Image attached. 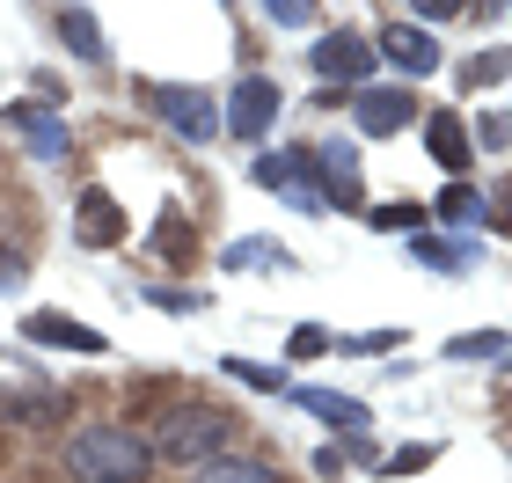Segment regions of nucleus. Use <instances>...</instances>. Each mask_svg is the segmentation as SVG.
Returning <instances> with one entry per match:
<instances>
[{
    "label": "nucleus",
    "instance_id": "a211bd4d",
    "mask_svg": "<svg viewBox=\"0 0 512 483\" xmlns=\"http://www.w3.org/2000/svg\"><path fill=\"white\" fill-rule=\"evenodd\" d=\"M439 220H483V191L476 183H447L439 191Z\"/></svg>",
    "mask_w": 512,
    "mask_h": 483
},
{
    "label": "nucleus",
    "instance_id": "9b49d317",
    "mask_svg": "<svg viewBox=\"0 0 512 483\" xmlns=\"http://www.w3.org/2000/svg\"><path fill=\"white\" fill-rule=\"evenodd\" d=\"M74 235H81L88 249L125 242V213H118V198H110V191H88V198H81V213H74Z\"/></svg>",
    "mask_w": 512,
    "mask_h": 483
},
{
    "label": "nucleus",
    "instance_id": "7c9ffc66",
    "mask_svg": "<svg viewBox=\"0 0 512 483\" xmlns=\"http://www.w3.org/2000/svg\"><path fill=\"white\" fill-rule=\"evenodd\" d=\"M483 213H491V227H505V235H512V191H498V205H483Z\"/></svg>",
    "mask_w": 512,
    "mask_h": 483
},
{
    "label": "nucleus",
    "instance_id": "20e7f679",
    "mask_svg": "<svg viewBox=\"0 0 512 483\" xmlns=\"http://www.w3.org/2000/svg\"><path fill=\"white\" fill-rule=\"evenodd\" d=\"M271 118H278V88H271L264 74H242L235 96H227V110H220V125L235 132V140H264Z\"/></svg>",
    "mask_w": 512,
    "mask_h": 483
},
{
    "label": "nucleus",
    "instance_id": "2eb2a0df",
    "mask_svg": "<svg viewBox=\"0 0 512 483\" xmlns=\"http://www.w3.org/2000/svg\"><path fill=\"white\" fill-rule=\"evenodd\" d=\"M469 257L476 249L454 235H417V264H432V271H469Z\"/></svg>",
    "mask_w": 512,
    "mask_h": 483
},
{
    "label": "nucleus",
    "instance_id": "0eeeda50",
    "mask_svg": "<svg viewBox=\"0 0 512 483\" xmlns=\"http://www.w3.org/2000/svg\"><path fill=\"white\" fill-rule=\"evenodd\" d=\"M256 183H264V191H286L300 213L322 205V183L308 176V154H264V161H256Z\"/></svg>",
    "mask_w": 512,
    "mask_h": 483
},
{
    "label": "nucleus",
    "instance_id": "6ab92c4d",
    "mask_svg": "<svg viewBox=\"0 0 512 483\" xmlns=\"http://www.w3.org/2000/svg\"><path fill=\"white\" fill-rule=\"evenodd\" d=\"M498 352H505V330H469L447 344V359H498Z\"/></svg>",
    "mask_w": 512,
    "mask_h": 483
},
{
    "label": "nucleus",
    "instance_id": "2f4dec72",
    "mask_svg": "<svg viewBox=\"0 0 512 483\" xmlns=\"http://www.w3.org/2000/svg\"><path fill=\"white\" fill-rule=\"evenodd\" d=\"M22 279V249H0V286H15Z\"/></svg>",
    "mask_w": 512,
    "mask_h": 483
},
{
    "label": "nucleus",
    "instance_id": "dca6fc26",
    "mask_svg": "<svg viewBox=\"0 0 512 483\" xmlns=\"http://www.w3.org/2000/svg\"><path fill=\"white\" fill-rule=\"evenodd\" d=\"M59 37L74 44L81 59H103V30H96V15H88V8H59Z\"/></svg>",
    "mask_w": 512,
    "mask_h": 483
},
{
    "label": "nucleus",
    "instance_id": "1a4fd4ad",
    "mask_svg": "<svg viewBox=\"0 0 512 483\" xmlns=\"http://www.w3.org/2000/svg\"><path fill=\"white\" fill-rule=\"evenodd\" d=\"M374 52H388L403 74H432L439 66V44L425 30H410V22H381V37H374Z\"/></svg>",
    "mask_w": 512,
    "mask_h": 483
},
{
    "label": "nucleus",
    "instance_id": "bb28decb",
    "mask_svg": "<svg viewBox=\"0 0 512 483\" xmlns=\"http://www.w3.org/2000/svg\"><path fill=\"white\" fill-rule=\"evenodd\" d=\"M271 22H315L308 0H271Z\"/></svg>",
    "mask_w": 512,
    "mask_h": 483
},
{
    "label": "nucleus",
    "instance_id": "4be33fe9",
    "mask_svg": "<svg viewBox=\"0 0 512 483\" xmlns=\"http://www.w3.org/2000/svg\"><path fill=\"white\" fill-rule=\"evenodd\" d=\"M220 374H235L242 388H278V374H271V366H256V359H227Z\"/></svg>",
    "mask_w": 512,
    "mask_h": 483
},
{
    "label": "nucleus",
    "instance_id": "aec40b11",
    "mask_svg": "<svg viewBox=\"0 0 512 483\" xmlns=\"http://www.w3.org/2000/svg\"><path fill=\"white\" fill-rule=\"evenodd\" d=\"M469 147H483V154H505V147H512V110H498V118H483Z\"/></svg>",
    "mask_w": 512,
    "mask_h": 483
},
{
    "label": "nucleus",
    "instance_id": "b1692460",
    "mask_svg": "<svg viewBox=\"0 0 512 483\" xmlns=\"http://www.w3.org/2000/svg\"><path fill=\"white\" fill-rule=\"evenodd\" d=\"M147 301H154V308H176V315H191V308H205L198 293H176V286H147Z\"/></svg>",
    "mask_w": 512,
    "mask_h": 483
},
{
    "label": "nucleus",
    "instance_id": "c85d7f7f",
    "mask_svg": "<svg viewBox=\"0 0 512 483\" xmlns=\"http://www.w3.org/2000/svg\"><path fill=\"white\" fill-rule=\"evenodd\" d=\"M417 15H425V22H454L461 8H454V0H417Z\"/></svg>",
    "mask_w": 512,
    "mask_h": 483
},
{
    "label": "nucleus",
    "instance_id": "f8f14e48",
    "mask_svg": "<svg viewBox=\"0 0 512 483\" xmlns=\"http://www.w3.org/2000/svg\"><path fill=\"white\" fill-rule=\"evenodd\" d=\"M8 125L22 132V147H30L37 161H59V154H66V125L52 118V110H37V103H15V110H8Z\"/></svg>",
    "mask_w": 512,
    "mask_h": 483
},
{
    "label": "nucleus",
    "instance_id": "393cba45",
    "mask_svg": "<svg viewBox=\"0 0 512 483\" xmlns=\"http://www.w3.org/2000/svg\"><path fill=\"white\" fill-rule=\"evenodd\" d=\"M264 257H286V249H278V242H235V257H227V264H264Z\"/></svg>",
    "mask_w": 512,
    "mask_h": 483
},
{
    "label": "nucleus",
    "instance_id": "6e6552de",
    "mask_svg": "<svg viewBox=\"0 0 512 483\" xmlns=\"http://www.w3.org/2000/svg\"><path fill=\"white\" fill-rule=\"evenodd\" d=\"M315 74H322V81H366V74H374V44L352 37V30L322 37V44H315Z\"/></svg>",
    "mask_w": 512,
    "mask_h": 483
},
{
    "label": "nucleus",
    "instance_id": "39448f33",
    "mask_svg": "<svg viewBox=\"0 0 512 483\" xmlns=\"http://www.w3.org/2000/svg\"><path fill=\"white\" fill-rule=\"evenodd\" d=\"M22 337H30V344H52V352H88V359H103V352H110V337H103V330H88V322L59 315V308L22 315Z\"/></svg>",
    "mask_w": 512,
    "mask_h": 483
},
{
    "label": "nucleus",
    "instance_id": "a878e982",
    "mask_svg": "<svg viewBox=\"0 0 512 483\" xmlns=\"http://www.w3.org/2000/svg\"><path fill=\"white\" fill-rule=\"evenodd\" d=\"M403 344V330H366V337H352V352H395Z\"/></svg>",
    "mask_w": 512,
    "mask_h": 483
},
{
    "label": "nucleus",
    "instance_id": "c756f323",
    "mask_svg": "<svg viewBox=\"0 0 512 483\" xmlns=\"http://www.w3.org/2000/svg\"><path fill=\"white\" fill-rule=\"evenodd\" d=\"M315 476H330V483H337V476H344V454H337V447H322V454H315Z\"/></svg>",
    "mask_w": 512,
    "mask_h": 483
},
{
    "label": "nucleus",
    "instance_id": "7ed1b4c3",
    "mask_svg": "<svg viewBox=\"0 0 512 483\" xmlns=\"http://www.w3.org/2000/svg\"><path fill=\"white\" fill-rule=\"evenodd\" d=\"M147 110L161 125H176V140H191V147H205L220 132V103L205 88H183V81H147Z\"/></svg>",
    "mask_w": 512,
    "mask_h": 483
},
{
    "label": "nucleus",
    "instance_id": "4468645a",
    "mask_svg": "<svg viewBox=\"0 0 512 483\" xmlns=\"http://www.w3.org/2000/svg\"><path fill=\"white\" fill-rule=\"evenodd\" d=\"M191 483H278V469L256 454H213L205 469H191Z\"/></svg>",
    "mask_w": 512,
    "mask_h": 483
},
{
    "label": "nucleus",
    "instance_id": "f3484780",
    "mask_svg": "<svg viewBox=\"0 0 512 483\" xmlns=\"http://www.w3.org/2000/svg\"><path fill=\"white\" fill-rule=\"evenodd\" d=\"M461 81H469V88H498V81H512V52H476L469 66H461Z\"/></svg>",
    "mask_w": 512,
    "mask_h": 483
},
{
    "label": "nucleus",
    "instance_id": "f03ea898",
    "mask_svg": "<svg viewBox=\"0 0 512 483\" xmlns=\"http://www.w3.org/2000/svg\"><path fill=\"white\" fill-rule=\"evenodd\" d=\"M227 440H235V418L213 403H176L169 418L154 425V454L176 469H205L213 454H227Z\"/></svg>",
    "mask_w": 512,
    "mask_h": 483
},
{
    "label": "nucleus",
    "instance_id": "5701e85b",
    "mask_svg": "<svg viewBox=\"0 0 512 483\" xmlns=\"http://www.w3.org/2000/svg\"><path fill=\"white\" fill-rule=\"evenodd\" d=\"M374 227H410V235H417L425 213H417V205H374Z\"/></svg>",
    "mask_w": 512,
    "mask_h": 483
},
{
    "label": "nucleus",
    "instance_id": "cd10ccee",
    "mask_svg": "<svg viewBox=\"0 0 512 483\" xmlns=\"http://www.w3.org/2000/svg\"><path fill=\"white\" fill-rule=\"evenodd\" d=\"M432 462V447H403V454H395V476H410V469H425Z\"/></svg>",
    "mask_w": 512,
    "mask_h": 483
},
{
    "label": "nucleus",
    "instance_id": "9d476101",
    "mask_svg": "<svg viewBox=\"0 0 512 483\" xmlns=\"http://www.w3.org/2000/svg\"><path fill=\"white\" fill-rule=\"evenodd\" d=\"M425 147H432V161H439V169H447L454 183H461V169H469V125H461L454 118V110H432V118H425Z\"/></svg>",
    "mask_w": 512,
    "mask_h": 483
},
{
    "label": "nucleus",
    "instance_id": "f257e3e1",
    "mask_svg": "<svg viewBox=\"0 0 512 483\" xmlns=\"http://www.w3.org/2000/svg\"><path fill=\"white\" fill-rule=\"evenodd\" d=\"M59 462L74 483H147L154 476V447L125 425H74L59 447Z\"/></svg>",
    "mask_w": 512,
    "mask_h": 483
},
{
    "label": "nucleus",
    "instance_id": "ddd939ff",
    "mask_svg": "<svg viewBox=\"0 0 512 483\" xmlns=\"http://www.w3.org/2000/svg\"><path fill=\"white\" fill-rule=\"evenodd\" d=\"M300 410H315L322 425H344V432H366V425H374V418H366V403L337 396V388H300Z\"/></svg>",
    "mask_w": 512,
    "mask_h": 483
},
{
    "label": "nucleus",
    "instance_id": "412c9836",
    "mask_svg": "<svg viewBox=\"0 0 512 483\" xmlns=\"http://www.w3.org/2000/svg\"><path fill=\"white\" fill-rule=\"evenodd\" d=\"M322 352H330V330H315V322H300L286 337V359H322Z\"/></svg>",
    "mask_w": 512,
    "mask_h": 483
},
{
    "label": "nucleus",
    "instance_id": "423d86ee",
    "mask_svg": "<svg viewBox=\"0 0 512 483\" xmlns=\"http://www.w3.org/2000/svg\"><path fill=\"white\" fill-rule=\"evenodd\" d=\"M352 110H359V132H366V140H388V132H403V125L417 118L410 88H359Z\"/></svg>",
    "mask_w": 512,
    "mask_h": 483
}]
</instances>
